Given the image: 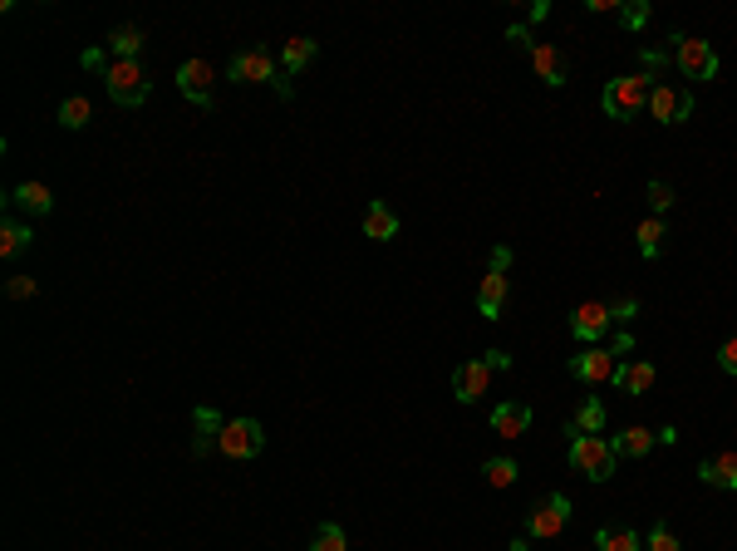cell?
<instances>
[{"instance_id":"9c48e42d","label":"cell","mask_w":737,"mask_h":551,"mask_svg":"<svg viewBox=\"0 0 737 551\" xmlns=\"http://www.w3.org/2000/svg\"><path fill=\"white\" fill-rule=\"evenodd\" d=\"M649 114L659 123H683L693 119V89H683V84H654V94H649Z\"/></svg>"},{"instance_id":"d590c367","label":"cell","mask_w":737,"mask_h":551,"mask_svg":"<svg viewBox=\"0 0 737 551\" xmlns=\"http://www.w3.org/2000/svg\"><path fill=\"white\" fill-rule=\"evenodd\" d=\"M634 315H639V301H634V296H624V301H615V306H610V320H615V325H629Z\"/></svg>"},{"instance_id":"4fadbf2b","label":"cell","mask_w":737,"mask_h":551,"mask_svg":"<svg viewBox=\"0 0 737 551\" xmlns=\"http://www.w3.org/2000/svg\"><path fill=\"white\" fill-rule=\"evenodd\" d=\"M487 389H492V369L482 365V360H462V365L453 369V399L457 404H477Z\"/></svg>"},{"instance_id":"ee69618b","label":"cell","mask_w":737,"mask_h":551,"mask_svg":"<svg viewBox=\"0 0 737 551\" xmlns=\"http://www.w3.org/2000/svg\"><path fill=\"white\" fill-rule=\"evenodd\" d=\"M511 551H531V537H516V542H511Z\"/></svg>"},{"instance_id":"83f0119b","label":"cell","mask_w":737,"mask_h":551,"mask_svg":"<svg viewBox=\"0 0 737 551\" xmlns=\"http://www.w3.org/2000/svg\"><path fill=\"white\" fill-rule=\"evenodd\" d=\"M89 119H94V104H89L84 94H69V99L59 104V123H64V128L79 133V128H89Z\"/></svg>"},{"instance_id":"8992f818","label":"cell","mask_w":737,"mask_h":551,"mask_svg":"<svg viewBox=\"0 0 737 551\" xmlns=\"http://www.w3.org/2000/svg\"><path fill=\"white\" fill-rule=\"evenodd\" d=\"M177 89H182V99L187 104H197V109H212L217 104V74H212V64L207 60H182L177 64Z\"/></svg>"},{"instance_id":"60d3db41","label":"cell","mask_w":737,"mask_h":551,"mask_svg":"<svg viewBox=\"0 0 737 551\" xmlns=\"http://www.w3.org/2000/svg\"><path fill=\"white\" fill-rule=\"evenodd\" d=\"M487 261H492V271H502V276H507V266H511V246H492V256H487Z\"/></svg>"},{"instance_id":"ab89813d","label":"cell","mask_w":737,"mask_h":551,"mask_svg":"<svg viewBox=\"0 0 737 551\" xmlns=\"http://www.w3.org/2000/svg\"><path fill=\"white\" fill-rule=\"evenodd\" d=\"M482 365L492 369V374H497V369L507 374V369H511V355H507V350H487V355H482Z\"/></svg>"},{"instance_id":"74e56055","label":"cell","mask_w":737,"mask_h":551,"mask_svg":"<svg viewBox=\"0 0 737 551\" xmlns=\"http://www.w3.org/2000/svg\"><path fill=\"white\" fill-rule=\"evenodd\" d=\"M507 40L516 45V50H526V55L536 50V40H531V25H511V30H507Z\"/></svg>"},{"instance_id":"d6a6232c","label":"cell","mask_w":737,"mask_h":551,"mask_svg":"<svg viewBox=\"0 0 737 551\" xmlns=\"http://www.w3.org/2000/svg\"><path fill=\"white\" fill-rule=\"evenodd\" d=\"M620 20H624V30H644V25H649V5H644V0L624 5V10H620Z\"/></svg>"},{"instance_id":"7bdbcfd3","label":"cell","mask_w":737,"mask_h":551,"mask_svg":"<svg viewBox=\"0 0 737 551\" xmlns=\"http://www.w3.org/2000/svg\"><path fill=\"white\" fill-rule=\"evenodd\" d=\"M546 15H551V0H536V5H531V20H536V25H541V20H546Z\"/></svg>"},{"instance_id":"7402d4cb","label":"cell","mask_w":737,"mask_h":551,"mask_svg":"<svg viewBox=\"0 0 737 551\" xmlns=\"http://www.w3.org/2000/svg\"><path fill=\"white\" fill-rule=\"evenodd\" d=\"M654 443H659V433H654V429H639V424L610 438V448H615V458H644V453H649Z\"/></svg>"},{"instance_id":"277c9868","label":"cell","mask_w":737,"mask_h":551,"mask_svg":"<svg viewBox=\"0 0 737 551\" xmlns=\"http://www.w3.org/2000/svg\"><path fill=\"white\" fill-rule=\"evenodd\" d=\"M227 79L231 84H276V94L281 99H295V89H290V79H281V69H276V55H266V50H241L236 60H231V69H227Z\"/></svg>"},{"instance_id":"7a4b0ae2","label":"cell","mask_w":737,"mask_h":551,"mask_svg":"<svg viewBox=\"0 0 737 551\" xmlns=\"http://www.w3.org/2000/svg\"><path fill=\"white\" fill-rule=\"evenodd\" d=\"M570 468L585 473L590 483H610L615 468H620V458H615L610 438H600V433H575V438H570Z\"/></svg>"},{"instance_id":"f35d334b","label":"cell","mask_w":737,"mask_h":551,"mask_svg":"<svg viewBox=\"0 0 737 551\" xmlns=\"http://www.w3.org/2000/svg\"><path fill=\"white\" fill-rule=\"evenodd\" d=\"M79 64H84V69H94V74L104 79V74H109V64H114V60H104V50H84V55H79Z\"/></svg>"},{"instance_id":"e575fe53","label":"cell","mask_w":737,"mask_h":551,"mask_svg":"<svg viewBox=\"0 0 737 551\" xmlns=\"http://www.w3.org/2000/svg\"><path fill=\"white\" fill-rule=\"evenodd\" d=\"M718 369H723V374H737V335H728V340L718 345Z\"/></svg>"},{"instance_id":"f1b7e54d","label":"cell","mask_w":737,"mask_h":551,"mask_svg":"<svg viewBox=\"0 0 737 551\" xmlns=\"http://www.w3.org/2000/svg\"><path fill=\"white\" fill-rule=\"evenodd\" d=\"M482 478H487L492 488H511V483L521 478V468H516V458H487V463H482Z\"/></svg>"},{"instance_id":"9a60e30c","label":"cell","mask_w":737,"mask_h":551,"mask_svg":"<svg viewBox=\"0 0 737 551\" xmlns=\"http://www.w3.org/2000/svg\"><path fill=\"white\" fill-rule=\"evenodd\" d=\"M222 429H227V419H222L217 409H207V404H202V409L192 414V453H197V458H202V453H212V448L222 443Z\"/></svg>"},{"instance_id":"b9f144b4","label":"cell","mask_w":737,"mask_h":551,"mask_svg":"<svg viewBox=\"0 0 737 551\" xmlns=\"http://www.w3.org/2000/svg\"><path fill=\"white\" fill-rule=\"evenodd\" d=\"M629 350H634V335H629V330H620V340L610 345V355H629Z\"/></svg>"},{"instance_id":"ac0fdd59","label":"cell","mask_w":737,"mask_h":551,"mask_svg":"<svg viewBox=\"0 0 737 551\" xmlns=\"http://www.w3.org/2000/svg\"><path fill=\"white\" fill-rule=\"evenodd\" d=\"M315 55H320V45H315L310 35H295V40H285V50H281V74H285V79L305 74V69L315 64Z\"/></svg>"},{"instance_id":"6da1fadb","label":"cell","mask_w":737,"mask_h":551,"mask_svg":"<svg viewBox=\"0 0 737 551\" xmlns=\"http://www.w3.org/2000/svg\"><path fill=\"white\" fill-rule=\"evenodd\" d=\"M649 94H654V74H620V79H610L605 84V94H600V109L610 114V119L629 123L639 109H649Z\"/></svg>"},{"instance_id":"f546056e","label":"cell","mask_w":737,"mask_h":551,"mask_svg":"<svg viewBox=\"0 0 737 551\" xmlns=\"http://www.w3.org/2000/svg\"><path fill=\"white\" fill-rule=\"evenodd\" d=\"M310 551H349L340 522H320V527H315V542H310Z\"/></svg>"},{"instance_id":"3957f363","label":"cell","mask_w":737,"mask_h":551,"mask_svg":"<svg viewBox=\"0 0 737 551\" xmlns=\"http://www.w3.org/2000/svg\"><path fill=\"white\" fill-rule=\"evenodd\" d=\"M104 89H109V99L123 104V109H138V104H148V94H153V84H148V69L138 60H114L109 64V74H104Z\"/></svg>"},{"instance_id":"5bb4252c","label":"cell","mask_w":737,"mask_h":551,"mask_svg":"<svg viewBox=\"0 0 737 551\" xmlns=\"http://www.w3.org/2000/svg\"><path fill=\"white\" fill-rule=\"evenodd\" d=\"M698 483H708V488H718V492H737V448L703 458L698 463Z\"/></svg>"},{"instance_id":"d4e9b609","label":"cell","mask_w":737,"mask_h":551,"mask_svg":"<svg viewBox=\"0 0 737 551\" xmlns=\"http://www.w3.org/2000/svg\"><path fill=\"white\" fill-rule=\"evenodd\" d=\"M595 547L600 551H644V537H639L634 527H620V532H615V527H600V532H595Z\"/></svg>"},{"instance_id":"44dd1931","label":"cell","mask_w":737,"mask_h":551,"mask_svg":"<svg viewBox=\"0 0 737 551\" xmlns=\"http://www.w3.org/2000/svg\"><path fill=\"white\" fill-rule=\"evenodd\" d=\"M364 237H369V242H394L398 237V212L394 207L369 202V207H364Z\"/></svg>"},{"instance_id":"d6986e66","label":"cell","mask_w":737,"mask_h":551,"mask_svg":"<svg viewBox=\"0 0 737 551\" xmlns=\"http://www.w3.org/2000/svg\"><path fill=\"white\" fill-rule=\"evenodd\" d=\"M654 379H659V369L649 365V360H634V365L615 369V379H610V384H615L620 394H649V389H654Z\"/></svg>"},{"instance_id":"603a6c76","label":"cell","mask_w":737,"mask_h":551,"mask_svg":"<svg viewBox=\"0 0 737 551\" xmlns=\"http://www.w3.org/2000/svg\"><path fill=\"white\" fill-rule=\"evenodd\" d=\"M605 419H610V414H605V399H595V394H590V399L580 404V414L566 424V438H575V433H600V429H605Z\"/></svg>"},{"instance_id":"8d00e7d4","label":"cell","mask_w":737,"mask_h":551,"mask_svg":"<svg viewBox=\"0 0 737 551\" xmlns=\"http://www.w3.org/2000/svg\"><path fill=\"white\" fill-rule=\"evenodd\" d=\"M674 60L669 50H639V64H644V74H654V69H664V64Z\"/></svg>"},{"instance_id":"484cf974","label":"cell","mask_w":737,"mask_h":551,"mask_svg":"<svg viewBox=\"0 0 737 551\" xmlns=\"http://www.w3.org/2000/svg\"><path fill=\"white\" fill-rule=\"evenodd\" d=\"M634 237H639V256H644V261H654V256L664 251V237H669V232H664V217H644Z\"/></svg>"},{"instance_id":"30bf717a","label":"cell","mask_w":737,"mask_h":551,"mask_svg":"<svg viewBox=\"0 0 737 551\" xmlns=\"http://www.w3.org/2000/svg\"><path fill=\"white\" fill-rule=\"evenodd\" d=\"M566 369L580 379V384H610L615 379V369H620V360L610 355V350H600V345H590L585 355H570Z\"/></svg>"},{"instance_id":"1f68e13d","label":"cell","mask_w":737,"mask_h":551,"mask_svg":"<svg viewBox=\"0 0 737 551\" xmlns=\"http://www.w3.org/2000/svg\"><path fill=\"white\" fill-rule=\"evenodd\" d=\"M644 197H649V207H654V217H659V212H669V207H674V187L664 183V178H654V183L644 187Z\"/></svg>"},{"instance_id":"2e32d148","label":"cell","mask_w":737,"mask_h":551,"mask_svg":"<svg viewBox=\"0 0 737 551\" xmlns=\"http://www.w3.org/2000/svg\"><path fill=\"white\" fill-rule=\"evenodd\" d=\"M10 207H20L30 217H50L55 212V192L45 183H15L10 187Z\"/></svg>"},{"instance_id":"ffe728a7","label":"cell","mask_w":737,"mask_h":551,"mask_svg":"<svg viewBox=\"0 0 737 551\" xmlns=\"http://www.w3.org/2000/svg\"><path fill=\"white\" fill-rule=\"evenodd\" d=\"M492 429L502 433V438H521V433L531 429V404H521V399L497 404V409H492Z\"/></svg>"},{"instance_id":"836d02e7","label":"cell","mask_w":737,"mask_h":551,"mask_svg":"<svg viewBox=\"0 0 737 551\" xmlns=\"http://www.w3.org/2000/svg\"><path fill=\"white\" fill-rule=\"evenodd\" d=\"M35 291H40V286H35L30 276H10V281H5V296H10V301H30Z\"/></svg>"},{"instance_id":"4316f807","label":"cell","mask_w":737,"mask_h":551,"mask_svg":"<svg viewBox=\"0 0 737 551\" xmlns=\"http://www.w3.org/2000/svg\"><path fill=\"white\" fill-rule=\"evenodd\" d=\"M109 50H114V60H138L143 55V30L138 25H123L109 35Z\"/></svg>"},{"instance_id":"4dcf8cb0","label":"cell","mask_w":737,"mask_h":551,"mask_svg":"<svg viewBox=\"0 0 737 551\" xmlns=\"http://www.w3.org/2000/svg\"><path fill=\"white\" fill-rule=\"evenodd\" d=\"M644 547H649V551H683L669 522H654V527H649V537H644Z\"/></svg>"},{"instance_id":"cb8c5ba5","label":"cell","mask_w":737,"mask_h":551,"mask_svg":"<svg viewBox=\"0 0 737 551\" xmlns=\"http://www.w3.org/2000/svg\"><path fill=\"white\" fill-rule=\"evenodd\" d=\"M30 242H35V232H30L25 222H15V217H5V222H0V261H15V256H20Z\"/></svg>"},{"instance_id":"52a82bcc","label":"cell","mask_w":737,"mask_h":551,"mask_svg":"<svg viewBox=\"0 0 737 551\" xmlns=\"http://www.w3.org/2000/svg\"><path fill=\"white\" fill-rule=\"evenodd\" d=\"M674 64H679L683 79H713V74H718V50H713L708 40L674 35Z\"/></svg>"},{"instance_id":"e0dca14e","label":"cell","mask_w":737,"mask_h":551,"mask_svg":"<svg viewBox=\"0 0 737 551\" xmlns=\"http://www.w3.org/2000/svg\"><path fill=\"white\" fill-rule=\"evenodd\" d=\"M502 306H507V276L487 271L477 286V310H482V320H502Z\"/></svg>"},{"instance_id":"7c38bea8","label":"cell","mask_w":737,"mask_h":551,"mask_svg":"<svg viewBox=\"0 0 737 551\" xmlns=\"http://www.w3.org/2000/svg\"><path fill=\"white\" fill-rule=\"evenodd\" d=\"M610 325H615V320H610V306H605V301H585V306L570 310V335H575L580 345H595Z\"/></svg>"},{"instance_id":"8fae6325","label":"cell","mask_w":737,"mask_h":551,"mask_svg":"<svg viewBox=\"0 0 737 551\" xmlns=\"http://www.w3.org/2000/svg\"><path fill=\"white\" fill-rule=\"evenodd\" d=\"M531 69H536V79L546 84V89H566L570 84V55L561 50V45H536L531 50Z\"/></svg>"},{"instance_id":"ba28073f","label":"cell","mask_w":737,"mask_h":551,"mask_svg":"<svg viewBox=\"0 0 737 551\" xmlns=\"http://www.w3.org/2000/svg\"><path fill=\"white\" fill-rule=\"evenodd\" d=\"M227 458H256L261 448H266V429H261V419H231L227 429H222V443H217Z\"/></svg>"},{"instance_id":"5b68a950","label":"cell","mask_w":737,"mask_h":551,"mask_svg":"<svg viewBox=\"0 0 737 551\" xmlns=\"http://www.w3.org/2000/svg\"><path fill=\"white\" fill-rule=\"evenodd\" d=\"M570 522V497L566 492H546L531 512H526V532L521 537H531V542H551V537H561Z\"/></svg>"}]
</instances>
